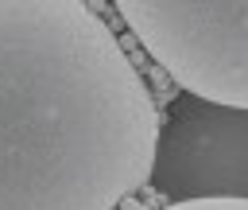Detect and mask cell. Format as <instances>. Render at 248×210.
Instances as JSON below:
<instances>
[{"label":"cell","mask_w":248,"mask_h":210,"mask_svg":"<svg viewBox=\"0 0 248 210\" xmlns=\"http://www.w3.org/2000/svg\"><path fill=\"white\" fill-rule=\"evenodd\" d=\"M112 8L182 93L248 109V0H112Z\"/></svg>","instance_id":"obj_2"},{"label":"cell","mask_w":248,"mask_h":210,"mask_svg":"<svg viewBox=\"0 0 248 210\" xmlns=\"http://www.w3.org/2000/svg\"><path fill=\"white\" fill-rule=\"evenodd\" d=\"M147 187L163 198H248V109L182 93L159 128Z\"/></svg>","instance_id":"obj_3"},{"label":"cell","mask_w":248,"mask_h":210,"mask_svg":"<svg viewBox=\"0 0 248 210\" xmlns=\"http://www.w3.org/2000/svg\"><path fill=\"white\" fill-rule=\"evenodd\" d=\"M159 210H248V198H174Z\"/></svg>","instance_id":"obj_4"},{"label":"cell","mask_w":248,"mask_h":210,"mask_svg":"<svg viewBox=\"0 0 248 210\" xmlns=\"http://www.w3.org/2000/svg\"><path fill=\"white\" fill-rule=\"evenodd\" d=\"M163 113L89 0H0V210H120Z\"/></svg>","instance_id":"obj_1"}]
</instances>
